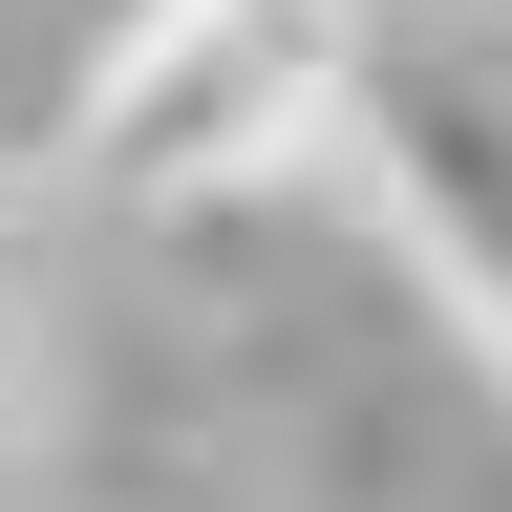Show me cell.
Listing matches in <instances>:
<instances>
[{
	"label": "cell",
	"mask_w": 512,
	"mask_h": 512,
	"mask_svg": "<svg viewBox=\"0 0 512 512\" xmlns=\"http://www.w3.org/2000/svg\"><path fill=\"white\" fill-rule=\"evenodd\" d=\"M384 0H128L86 43V107H64V171L128 192V214H192V192H256L299 150H342Z\"/></svg>",
	"instance_id": "cell-1"
},
{
	"label": "cell",
	"mask_w": 512,
	"mask_h": 512,
	"mask_svg": "<svg viewBox=\"0 0 512 512\" xmlns=\"http://www.w3.org/2000/svg\"><path fill=\"white\" fill-rule=\"evenodd\" d=\"M342 150H363V192H384V235L427 256V299L512 363V64H491V43H384V22H363Z\"/></svg>",
	"instance_id": "cell-2"
}]
</instances>
